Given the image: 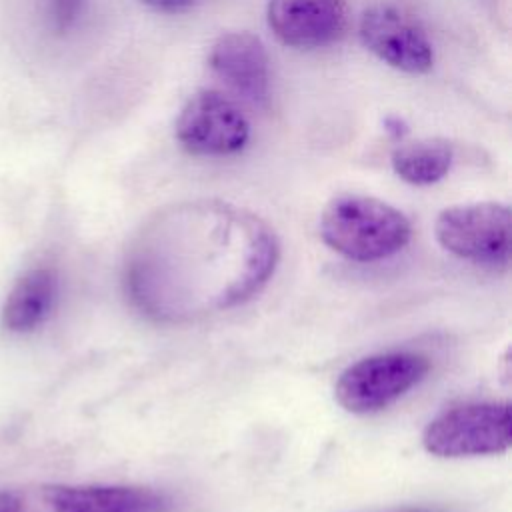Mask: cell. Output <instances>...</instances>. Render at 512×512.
<instances>
[{
  "label": "cell",
  "instance_id": "6da1fadb",
  "mask_svg": "<svg viewBox=\"0 0 512 512\" xmlns=\"http://www.w3.org/2000/svg\"><path fill=\"white\" fill-rule=\"evenodd\" d=\"M278 260L274 230L220 200L160 210L136 236L126 278L150 316L182 322L226 310L256 294Z\"/></svg>",
  "mask_w": 512,
  "mask_h": 512
},
{
  "label": "cell",
  "instance_id": "7a4b0ae2",
  "mask_svg": "<svg viewBox=\"0 0 512 512\" xmlns=\"http://www.w3.org/2000/svg\"><path fill=\"white\" fill-rule=\"evenodd\" d=\"M412 236L410 220L392 204L364 194H338L320 214V238L356 262L398 254Z\"/></svg>",
  "mask_w": 512,
  "mask_h": 512
},
{
  "label": "cell",
  "instance_id": "3957f363",
  "mask_svg": "<svg viewBox=\"0 0 512 512\" xmlns=\"http://www.w3.org/2000/svg\"><path fill=\"white\" fill-rule=\"evenodd\" d=\"M508 402H468L440 412L422 434L424 448L440 458L500 454L510 448Z\"/></svg>",
  "mask_w": 512,
  "mask_h": 512
},
{
  "label": "cell",
  "instance_id": "277c9868",
  "mask_svg": "<svg viewBox=\"0 0 512 512\" xmlns=\"http://www.w3.org/2000/svg\"><path fill=\"white\" fill-rule=\"evenodd\" d=\"M428 370V358L418 352L394 350L372 354L340 374L334 398L352 414H372L384 410L422 382Z\"/></svg>",
  "mask_w": 512,
  "mask_h": 512
},
{
  "label": "cell",
  "instance_id": "5b68a950",
  "mask_svg": "<svg viewBox=\"0 0 512 512\" xmlns=\"http://www.w3.org/2000/svg\"><path fill=\"white\" fill-rule=\"evenodd\" d=\"M436 240L450 254L476 264H506L510 256V208L472 202L444 208L434 224Z\"/></svg>",
  "mask_w": 512,
  "mask_h": 512
},
{
  "label": "cell",
  "instance_id": "8992f818",
  "mask_svg": "<svg viewBox=\"0 0 512 512\" xmlns=\"http://www.w3.org/2000/svg\"><path fill=\"white\" fill-rule=\"evenodd\" d=\"M174 134L188 154L232 156L248 144L250 122L232 98L204 88L184 102Z\"/></svg>",
  "mask_w": 512,
  "mask_h": 512
},
{
  "label": "cell",
  "instance_id": "52a82bcc",
  "mask_svg": "<svg viewBox=\"0 0 512 512\" xmlns=\"http://www.w3.org/2000/svg\"><path fill=\"white\" fill-rule=\"evenodd\" d=\"M362 46L378 60L406 74H426L434 50L424 28L392 4L368 6L358 20Z\"/></svg>",
  "mask_w": 512,
  "mask_h": 512
},
{
  "label": "cell",
  "instance_id": "ba28073f",
  "mask_svg": "<svg viewBox=\"0 0 512 512\" xmlns=\"http://www.w3.org/2000/svg\"><path fill=\"white\" fill-rule=\"evenodd\" d=\"M266 24L284 46L314 50L342 38L348 4L346 0H268Z\"/></svg>",
  "mask_w": 512,
  "mask_h": 512
},
{
  "label": "cell",
  "instance_id": "9c48e42d",
  "mask_svg": "<svg viewBox=\"0 0 512 512\" xmlns=\"http://www.w3.org/2000/svg\"><path fill=\"white\" fill-rule=\"evenodd\" d=\"M268 52L252 32H224L208 52V66L234 92L248 100L262 102L268 96L270 68Z\"/></svg>",
  "mask_w": 512,
  "mask_h": 512
},
{
  "label": "cell",
  "instance_id": "30bf717a",
  "mask_svg": "<svg viewBox=\"0 0 512 512\" xmlns=\"http://www.w3.org/2000/svg\"><path fill=\"white\" fill-rule=\"evenodd\" d=\"M58 280L50 268H32L12 286L4 308L2 324L12 332H28L40 326L56 300Z\"/></svg>",
  "mask_w": 512,
  "mask_h": 512
},
{
  "label": "cell",
  "instance_id": "8fae6325",
  "mask_svg": "<svg viewBox=\"0 0 512 512\" xmlns=\"http://www.w3.org/2000/svg\"><path fill=\"white\" fill-rule=\"evenodd\" d=\"M68 512H166L170 500L138 486H64Z\"/></svg>",
  "mask_w": 512,
  "mask_h": 512
},
{
  "label": "cell",
  "instance_id": "7c38bea8",
  "mask_svg": "<svg viewBox=\"0 0 512 512\" xmlns=\"http://www.w3.org/2000/svg\"><path fill=\"white\" fill-rule=\"evenodd\" d=\"M454 160V148L446 138H418L404 142L392 150L390 164L398 178L414 186H430L440 182Z\"/></svg>",
  "mask_w": 512,
  "mask_h": 512
},
{
  "label": "cell",
  "instance_id": "4fadbf2b",
  "mask_svg": "<svg viewBox=\"0 0 512 512\" xmlns=\"http://www.w3.org/2000/svg\"><path fill=\"white\" fill-rule=\"evenodd\" d=\"M0 512H64L60 486L0 490Z\"/></svg>",
  "mask_w": 512,
  "mask_h": 512
},
{
  "label": "cell",
  "instance_id": "5bb4252c",
  "mask_svg": "<svg viewBox=\"0 0 512 512\" xmlns=\"http://www.w3.org/2000/svg\"><path fill=\"white\" fill-rule=\"evenodd\" d=\"M82 6L84 0H46V14L52 30L58 34L68 32L76 24Z\"/></svg>",
  "mask_w": 512,
  "mask_h": 512
},
{
  "label": "cell",
  "instance_id": "9a60e30c",
  "mask_svg": "<svg viewBox=\"0 0 512 512\" xmlns=\"http://www.w3.org/2000/svg\"><path fill=\"white\" fill-rule=\"evenodd\" d=\"M158 12H180L186 10L194 0H140Z\"/></svg>",
  "mask_w": 512,
  "mask_h": 512
},
{
  "label": "cell",
  "instance_id": "2e32d148",
  "mask_svg": "<svg viewBox=\"0 0 512 512\" xmlns=\"http://www.w3.org/2000/svg\"><path fill=\"white\" fill-rule=\"evenodd\" d=\"M386 130L390 132V136H394V138H404V134L408 132V128H406V124L400 120V118H386Z\"/></svg>",
  "mask_w": 512,
  "mask_h": 512
}]
</instances>
